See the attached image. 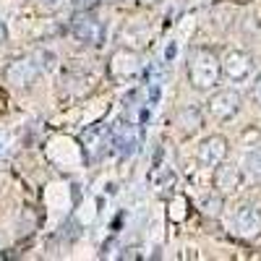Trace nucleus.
I'll list each match as a JSON object with an SVG mask.
<instances>
[{
    "instance_id": "f257e3e1",
    "label": "nucleus",
    "mask_w": 261,
    "mask_h": 261,
    "mask_svg": "<svg viewBox=\"0 0 261 261\" xmlns=\"http://www.w3.org/2000/svg\"><path fill=\"white\" fill-rule=\"evenodd\" d=\"M186 71H188V84L193 86L196 92H209L222 79L220 58H217L214 50H206V47H196L188 55Z\"/></svg>"
},
{
    "instance_id": "f03ea898",
    "label": "nucleus",
    "mask_w": 261,
    "mask_h": 261,
    "mask_svg": "<svg viewBox=\"0 0 261 261\" xmlns=\"http://www.w3.org/2000/svg\"><path fill=\"white\" fill-rule=\"evenodd\" d=\"M230 230L232 235L243 238V241H256L261 235V209L251 204L238 206L230 217Z\"/></svg>"
},
{
    "instance_id": "7ed1b4c3",
    "label": "nucleus",
    "mask_w": 261,
    "mask_h": 261,
    "mask_svg": "<svg viewBox=\"0 0 261 261\" xmlns=\"http://www.w3.org/2000/svg\"><path fill=\"white\" fill-rule=\"evenodd\" d=\"M71 34L81 45H99L105 39V27L92 11H76V16L71 18Z\"/></svg>"
},
{
    "instance_id": "20e7f679",
    "label": "nucleus",
    "mask_w": 261,
    "mask_h": 261,
    "mask_svg": "<svg viewBox=\"0 0 261 261\" xmlns=\"http://www.w3.org/2000/svg\"><path fill=\"white\" fill-rule=\"evenodd\" d=\"M241 107H243V99L241 94H238L235 89H222V92H214L209 97V115L214 120H232L238 113H241Z\"/></svg>"
},
{
    "instance_id": "39448f33",
    "label": "nucleus",
    "mask_w": 261,
    "mask_h": 261,
    "mask_svg": "<svg viewBox=\"0 0 261 261\" xmlns=\"http://www.w3.org/2000/svg\"><path fill=\"white\" fill-rule=\"evenodd\" d=\"M222 76L230 81H246L253 73V58L243 50H230L225 55V60H220Z\"/></svg>"
},
{
    "instance_id": "423d86ee",
    "label": "nucleus",
    "mask_w": 261,
    "mask_h": 261,
    "mask_svg": "<svg viewBox=\"0 0 261 261\" xmlns=\"http://www.w3.org/2000/svg\"><path fill=\"white\" fill-rule=\"evenodd\" d=\"M141 73V58L134 50H118L110 58V76L118 81H130Z\"/></svg>"
},
{
    "instance_id": "0eeeda50",
    "label": "nucleus",
    "mask_w": 261,
    "mask_h": 261,
    "mask_svg": "<svg viewBox=\"0 0 261 261\" xmlns=\"http://www.w3.org/2000/svg\"><path fill=\"white\" fill-rule=\"evenodd\" d=\"M241 180H243V175H241V167H238V165H232V162H227V160H222V162L214 165L212 183H214L217 193L225 196V193L238 191V188H241Z\"/></svg>"
},
{
    "instance_id": "6e6552de",
    "label": "nucleus",
    "mask_w": 261,
    "mask_h": 261,
    "mask_svg": "<svg viewBox=\"0 0 261 261\" xmlns=\"http://www.w3.org/2000/svg\"><path fill=\"white\" fill-rule=\"evenodd\" d=\"M110 146L118 151L120 157H130L139 146V130L134 123H118L110 130Z\"/></svg>"
},
{
    "instance_id": "1a4fd4ad",
    "label": "nucleus",
    "mask_w": 261,
    "mask_h": 261,
    "mask_svg": "<svg viewBox=\"0 0 261 261\" xmlns=\"http://www.w3.org/2000/svg\"><path fill=\"white\" fill-rule=\"evenodd\" d=\"M196 157L204 167H214L217 162H222L227 157V139L225 136H206L199 149H196Z\"/></svg>"
},
{
    "instance_id": "9d476101",
    "label": "nucleus",
    "mask_w": 261,
    "mask_h": 261,
    "mask_svg": "<svg viewBox=\"0 0 261 261\" xmlns=\"http://www.w3.org/2000/svg\"><path fill=\"white\" fill-rule=\"evenodd\" d=\"M37 73H39V68H37L32 60H27V58H24V60H13L8 68H6L8 84H11V86H18V89H24V86L34 84Z\"/></svg>"
},
{
    "instance_id": "9b49d317",
    "label": "nucleus",
    "mask_w": 261,
    "mask_h": 261,
    "mask_svg": "<svg viewBox=\"0 0 261 261\" xmlns=\"http://www.w3.org/2000/svg\"><path fill=\"white\" fill-rule=\"evenodd\" d=\"M175 125L183 130V134H196L201 125H204V118H201V110L196 105H186V107H180L178 110V115H175Z\"/></svg>"
},
{
    "instance_id": "f8f14e48",
    "label": "nucleus",
    "mask_w": 261,
    "mask_h": 261,
    "mask_svg": "<svg viewBox=\"0 0 261 261\" xmlns=\"http://www.w3.org/2000/svg\"><path fill=\"white\" fill-rule=\"evenodd\" d=\"M84 146H86V151H92V154H97V151L105 146V141H110V130L107 128H102V125H92L89 130L84 134Z\"/></svg>"
},
{
    "instance_id": "ddd939ff",
    "label": "nucleus",
    "mask_w": 261,
    "mask_h": 261,
    "mask_svg": "<svg viewBox=\"0 0 261 261\" xmlns=\"http://www.w3.org/2000/svg\"><path fill=\"white\" fill-rule=\"evenodd\" d=\"M243 167H246L248 175L261 178V146H256V149H251V151H248L246 160H243Z\"/></svg>"
},
{
    "instance_id": "4468645a",
    "label": "nucleus",
    "mask_w": 261,
    "mask_h": 261,
    "mask_svg": "<svg viewBox=\"0 0 261 261\" xmlns=\"http://www.w3.org/2000/svg\"><path fill=\"white\" fill-rule=\"evenodd\" d=\"M204 212L212 214V217L220 214V212H222V193H220V196H209V199H204Z\"/></svg>"
},
{
    "instance_id": "2eb2a0df",
    "label": "nucleus",
    "mask_w": 261,
    "mask_h": 261,
    "mask_svg": "<svg viewBox=\"0 0 261 261\" xmlns=\"http://www.w3.org/2000/svg\"><path fill=\"white\" fill-rule=\"evenodd\" d=\"M146 253L139 248V246H128V248H123V253H120V258H128V261H134V258H144Z\"/></svg>"
},
{
    "instance_id": "dca6fc26",
    "label": "nucleus",
    "mask_w": 261,
    "mask_h": 261,
    "mask_svg": "<svg viewBox=\"0 0 261 261\" xmlns=\"http://www.w3.org/2000/svg\"><path fill=\"white\" fill-rule=\"evenodd\" d=\"M251 97L256 105H261V71L253 76V84H251Z\"/></svg>"
},
{
    "instance_id": "f3484780",
    "label": "nucleus",
    "mask_w": 261,
    "mask_h": 261,
    "mask_svg": "<svg viewBox=\"0 0 261 261\" xmlns=\"http://www.w3.org/2000/svg\"><path fill=\"white\" fill-rule=\"evenodd\" d=\"M71 3H73L76 11H92V8L99 3V0H71Z\"/></svg>"
},
{
    "instance_id": "a211bd4d",
    "label": "nucleus",
    "mask_w": 261,
    "mask_h": 261,
    "mask_svg": "<svg viewBox=\"0 0 261 261\" xmlns=\"http://www.w3.org/2000/svg\"><path fill=\"white\" fill-rule=\"evenodd\" d=\"M6 39H8V29H6V24H3V21H0V45H3Z\"/></svg>"
},
{
    "instance_id": "6ab92c4d",
    "label": "nucleus",
    "mask_w": 261,
    "mask_h": 261,
    "mask_svg": "<svg viewBox=\"0 0 261 261\" xmlns=\"http://www.w3.org/2000/svg\"><path fill=\"white\" fill-rule=\"evenodd\" d=\"M172 55H175V45H170V50H165V60H172Z\"/></svg>"
},
{
    "instance_id": "aec40b11",
    "label": "nucleus",
    "mask_w": 261,
    "mask_h": 261,
    "mask_svg": "<svg viewBox=\"0 0 261 261\" xmlns=\"http://www.w3.org/2000/svg\"><path fill=\"white\" fill-rule=\"evenodd\" d=\"M139 3H157V0H139Z\"/></svg>"
}]
</instances>
